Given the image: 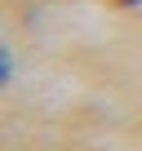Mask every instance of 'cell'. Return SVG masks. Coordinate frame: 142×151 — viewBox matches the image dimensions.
<instances>
[{
  "instance_id": "6da1fadb",
  "label": "cell",
  "mask_w": 142,
  "mask_h": 151,
  "mask_svg": "<svg viewBox=\"0 0 142 151\" xmlns=\"http://www.w3.org/2000/svg\"><path fill=\"white\" fill-rule=\"evenodd\" d=\"M120 5H142V0H120Z\"/></svg>"
}]
</instances>
